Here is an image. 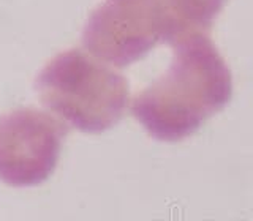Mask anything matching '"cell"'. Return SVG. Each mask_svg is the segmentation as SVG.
I'll list each match as a JSON object with an SVG mask.
<instances>
[{
  "label": "cell",
  "mask_w": 253,
  "mask_h": 221,
  "mask_svg": "<svg viewBox=\"0 0 253 221\" xmlns=\"http://www.w3.org/2000/svg\"><path fill=\"white\" fill-rule=\"evenodd\" d=\"M169 68L131 101V114L150 136L176 142L193 134L231 98V71L206 32L172 46Z\"/></svg>",
  "instance_id": "obj_1"
},
{
  "label": "cell",
  "mask_w": 253,
  "mask_h": 221,
  "mask_svg": "<svg viewBox=\"0 0 253 221\" xmlns=\"http://www.w3.org/2000/svg\"><path fill=\"white\" fill-rule=\"evenodd\" d=\"M35 89L60 122L84 133L114 126L130 100L126 79L81 49L63 51L47 62L37 76Z\"/></svg>",
  "instance_id": "obj_2"
},
{
  "label": "cell",
  "mask_w": 253,
  "mask_h": 221,
  "mask_svg": "<svg viewBox=\"0 0 253 221\" xmlns=\"http://www.w3.org/2000/svg\"><path fill=\"white\" fill-rule=\"evenodd\" d=\"M193 32L200 30L180 19L171 0H101L87 19L83 44L95 59L124 68L158 43L172 46Z\"/></svg>",
  "instance_id": "obj_3"
},
{
  "label": "cell",
  "mask_w": 253,
  "mask_h": 221,
  "mask_svg": "<svg viewBox=\"0 0 253 221\" xmlns=\"http://www.w3.org/2000/svg\"><path fill=\"white\" fill-rule=\"evenodd\" d=\"M67 125L44 110L19 108L0 115V182L42 185L59 163Z\"/></svg>",
  "instance_id": "obj_4"
},
{
  "label": "cell",
  "mask_w": 253,
  "mask_h": 221,
  "mask_svg": "<svg viewBox=\"0 0 253 221\" xmlns=\"http://www.w3.org/2000/svg\"><path fill=\"white\" fill-rule=\"evenodd\" d=\"M180 19L195 30L208 32L226 0H171Z\"/></svg>",
  "instance_id": "obj_5"
}]
</instances>
